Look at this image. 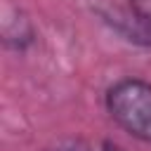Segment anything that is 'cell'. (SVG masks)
<instances>
[{"mask_svg":"<svg viewBox=\"0 0 151 151\" xmlns=\"http://www.w3.org/2000/svg\"><path fill=\"white\" fill-rule=\"evenodd\" d=\"M106 109L123 130L151 142V83L142 78L118 80L106 92Z\"/></svg>","mask_w":151,"mask_h":151,"instance_id":"6da1fadb","label":"cell"},{"mask_svg":"<svg viewBox=\"0 0 151 151\" xmlns=\"http://www.w3.org/2000/svg\"><path fill=\"white\" fill-rule=\"evenodd\" d=\"M2 35H5V42L9 47H17V50H24L33 42V26L31 21L26 19V14L19 9L14 12V19L9 17V9L5 7V19H2Z\"/></svg>","mask_w":151,"mask_h":151,"instance_id":"7a4b0ae2","label":"cell"},{"mask_svg":"<svg viewBox=\"0 0 151 151\" xmlns=\"http://www.w3.org/2000/svg\"><path fill=\"white\" fill-rule=\"evenodd\" d=\"M132 14L139 33L151 42V0H132Z\"/></svg>","mask_w":151,"mask_h":151,"instance_id":"3957f363","label":"cell"},{"mask_svg":"<svg viewBox=\"0 0 151 151\" xmlns=\"http://www.w3.org/2000/svg\"><path fill=\"white\" fill-rule=\"evenodd\" d=\"M101 151H123L118 144H113V142H104L101 144Z\"/></svg>","mask_w":151,"mask_h":151,"instance_id":"277c9868","label":"cell"},{"mask_svg":"<svg viewBox=\"0 0 151 151\" xmlns=\"http://www.w3.org/2000/svg\"><path fill=\"white\" fill-rule=\"evenodd\" d=\"M61 151H87V149L80 146V144H71V146H66V149H61Z\"/></svg>","mask_w":151,"mask_h":151,"instance_id":"5b68a950","label":"cell"}]
</instances>
